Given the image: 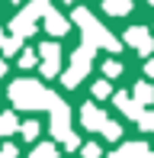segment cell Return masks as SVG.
I'll return each instance as SVG.
<instances>
[{"mask_svg": "<svg viewBox=\"0 0 154 158\" xmlns=\"http://www.w3.org/2000/svg\"><path fill=\"white\" fill-rule=\"evenodd\" d=\"M19 64H23V68H32V64H36V52H23L19 55Z\"/></svg>", "mask_w": 154, "mask_h": 158, "instance_id": "cell-14", "label": "cell"}, {"mask_svg": "<svg viewBox=\"0 0 154 158\" xmlns=\"http://www.w3.org/2000/svg\"><path fill=\"white\" fill-rule=\"evenodd\" d=\"M148 3H154V0H148Z\"/></svg>", "mask_w": 154, "mask_h": 158, "instance_id": "cell-25", "label": "cell"}, {"mask_svg": "<svg viewBox=\"0 0 154 158\" xmlns=\"http://www.w3.org/2000/svg\"><path fill=\"white\" fill-rule=\"evenodd\" d=\"M93 94H96V97H109V84H106V81L93 84Z\"/></svg>", "mask_w": 154, "mask_h": 158, "instance_id": "cell-15", "label": "cell"}, {"mask_svg": "<svg viewBox=\"0 0 154 158\" xmlns=\"http://www.w3.org/2000/svg\"><path fill=\"white\" fill-rule=\"evenodd\" d=\"M3 42H6V35H3V32H0V45H3Z\"/></svg>", "mask_w": 154, "mask_h": 158, "instance_id": "cell-23", "label": "cell"}, {"mask_svg": "<svg viewBox=\"0 0 154 158\" xmlns=\"http://www.w3.org/2000/svg\"><path fill=\"white\" fill-rule=\"evenodd\" d=\"M45 29L52 32V35H64V32H67V19L61 16V13L48 10V13H45Z\"/></svg>", "mask_w": 154, "mask_h": 158, "instance_id": "cell-7", "label": "cell"}, {"mask_svg": "<svg viewBox=\"0 0 154 158\" xmlns=\"http://www.w3.org/2000/svg\"><path fill=\"white\" fill-rule=\"evenodd\" d=\"M0 129H3V132H13V129H16V119H13V113L0 116Z\"/></svg>", "mask_w": 154, "mask_h": 158, "instance_id": "cell-11", "label": "cell"}, {"mask_svg": "<svg viewBox=\"0 0 154 158\" xmlns=\"http://www.w3.org/2000/svg\"><path fill=\"white\" fill-rule=\"evenodd\" d=\"M74 19H77V26L83 29V45H90V48L103 45V48H109V52H119V42H116V35L109 32V29H103V26L93 19V13H90V10L77 6V10H74Z\"/></svg>", "mask_w": 154, "mask_h": 158, "instance_id": "cell-1", "label": "cell"}, {"mask_svg": "<svg viewBox=\"0 0 154 158\" xmlns=\"http://www.w3.org/2000/svg\"><path fill=\"white\" fill-rule=\"evenodd\" d=\"M67 3H74V0H67Z\"/></svg>", "mask_w": 154, "mask_h": 158, "instance_id": "cell-24", "label": "cell"}, {"mask_svg": "<svg viewBox=\"0 0 154 158\" xmlns=\"http://www.w3.org/2000/svg\"><path fill=\"white\" fill-rule=\"evenodd\" d=\"M3 71H6V64H3V58H0V77H3Z\"/></svg>", "mask_w": 154, "mask_h": 158, "instance_id": "cell-22", "label": "cell"}, {"mask_svg": "<svg viewBox=\"0 0 154 158\" xmlns=\"http://www.w3.org/2000/svg\"><path fill=\"white\" fill-rule=\"evenodd\" d=\"M39 55H42V74H58V68H61L58 42H45V45L39 48Z\"/></svg>", "mask_w": 154, "mask_h": 158, "instance_id": "cell-4", "label": "cell"}, {"mask_svg": "<svg viewBox=\"0 0 154 158\" xmlns=\"http://www.w3.org/2000/svg\"><path fill=\"white\" fill-rule=\"evenodd\" d=\"M48 155H52V145H45V148H39V152H36V158H48Z\"/></svg>", "mask_w": 154, "mask_h": 158, "instance_id": "cell-19", "label": "cell"}, {"mask_svg": "<svg viewBox=\"0 0 154 158\" xmlns=\"http://www.w3.org/2000/svg\"><path fill=\"white\" fill-rule=\"evenodd\" d=\"M23 132H26V135H29V139H32V135L39 132V126H36V123H26V129H23Z\"/></svg>", "mask_w": 154, "mask_h": 158, "instance_id": "cell-18", "label": "cell"}, {"mask_svg": "<svg viewBox=\"0 0 154 158\" xmlns=\"http://www.w3.org/2000/svg\"><path fill=\"white\" fill-rule=\"evenodd\" d=\"M125 42H129V45H135L141 55H148L151 48H154V42H151V32L144 29V26H132V29L125 32Z\"/></svg>", "mask_w": 154, "mask_h": 158, "instance_id": "cell-5", "label": "cell"}, {"mask_svg": "<svg viewBox=\"0 0 154 158\" xmlns=\"http://www.w3.org/2000/svg\"><path fill=\"white\" fill-rule=\"evenodd\" d=\"M10 97L16 100L19 106H52L55 103V97L36 81H16L10 87Z\"/></svg>", "mask_w": 154, "mask_h": 158, "instance_id": "cell-2", "label": "cell"}, {"mask_svg": "<svg viewBox=\"0 0 154 158\" xmlns=\"http://www.w3.org/2000/svg\"><path fill=\"white\" fill-rule=\"evenodd\" d=\"M135 97H138V100L144 103V100H151L154 94H151V87H148V84H138V87H135Z\"/></svg>", "mask_w": 154, "mask_h": 158, "instance_id": "cell-12", "label": "cell"}, {"mask_svg": "<svg viewBox=\"0 0 154 158\" xmlns=\"http://www.w3.org/2000/svg\"><path fill=\"white\" fill-rule=\"evenodd\" d=\"M144 71H148V74L154 77V61H148V64H144Z\"/></svg>", "mask_w": 154, "mask_h": 158, "instance_id": "cell-20", "label": "cell"}, {"mask_svg": "<svg viewBox=\"0 0 154 158\" xmlns=\"http://www.w3.org/2000/svg\"><path fill=\"white\" fill-rule=\"evenodd\" d=\"M10 29H13L16 39H26V35L36 32V19H29L26 13H16V16H13V23H10Z\"/></svg>", "mask_w": 154, "mask_h": 158, "instance_id": "cell-6", "label": "cell"}, {"mask_svg": "<svg viewBox=\"0 0 154 158\" xmlns=\"http://www.w3.org/2000/svg\"><path fill=\"white\" fill-rule=\"evenodd\" d=\"M103 10H106L109 16H125V13L132 10V0H103Z\"/></svg>", "mask_w": 154, "mask_h": 158, "instance_id": "cell-8", "label": "cell"}, {"mask_svg": "<svg viewBox=\"0 0 154 158\" xmlns=\"http://www.w3.org/2000/svg\"><path fill=\"white\" fill-rule=\"evenodd\" d=\"M103 129H106L109 139H119V126H116V123H103Z\"/></svg>", "mask_w": 154, "mask_h": 158, "instance_id": "cell-16", "label": "cell"}, {"mask_svg": "<svg viewBox=\"0 0 154 158\" xmlns=\"http://www.w3.org/2000/svg\"><path fill=\"white\" fill-rule=\"evenodd\" d=\"M141 126L144 129H154V113H141Z\"/></svg>", "mask_w": 154, "mask_h": 158, "instance_id": "cell-17", "label": "cell"}, {"mask_svg": "<svg viewBox=\"0 0 154 158\" xmlns=\"http://www.w3.org/2000/svg\"><path fill=\"white\" fill-rule=\"evenodd\" d=\"M0 158H13V148H3V155H0Z\"/></svg>", "mask_w": 154, "mask_h": 158, "instance_id": "cell-21", "label": "cell"}, {"mask_svg": "<svg viewBox=\"0 0 154 158\" xmlns=\"http://www.w3.org/2000/svg\"><path fill=\"white\" fill-rule=\"evenodd\" d=\"M103 119H106V116H103V113L96 110V106H83V123H87L90 129H96V126H103Z\"/></svg>", "mask_w": 154, "mask_h": 158, "instance_id": "cell-9", "label": "cell"}, {"mask_svg": "<svg viewBox=\"0 0 154 158\" xmlns=\"http://www.w3.org/2000/svg\"><path fill=\"white\" fill-rule=\"evenodd\" d=\"M90 61H93V48H90V45H80L74 52V58H71V71L64 74V84H67V87H74L77 81H83V74L90 71Z\"/></svg>", "mask_w": 154, "mask_h": 158, "instance_id": "cell-3", "label": "cell"}, {"mask_svg": "<svg viewBox=\"0 0 154 158\" xmlns=\"http://www.w3.org/2000/svg\"><path fill=\"white\" fill-rule=\"evenodd\" d=\"M19 42H23V39H16V35H6V42H3L0 48H3L6 55H13V52H19Z\"/></svg>", "mask_w": 154, "mask_h": 158, "instance_id": "cell-10", "label": "cell"}, {"mask_svg": "<svg viewBox=\"0 0 154 158\" xmlns=\"http://www.w3.org/2000/svg\"><path fill=\"white\" fill-rule=\"evenodd\" d=\"M103 71H106V77H116L119 71H122V64H119V61H106V64H103Z\"/></svg>", "mask_w": 154, "mask_h": 158, "instance_id": "cell-13", "label": "cell"}]
</instances>
